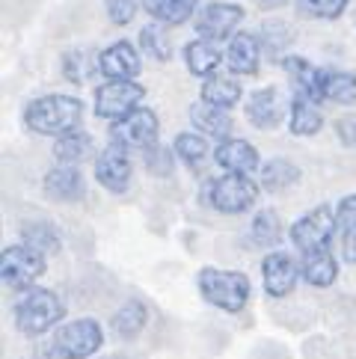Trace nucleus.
Here are the masks:
<instances>
[{"mask_svg":"<svg viewBox=\"0 0 356 359\" xmlns=\"http://www.w3.org/2000/svg\"><path fill=\"white\" fill-rule=\"evenodd\" d=\"M45 264L48 262L42 252H36L27 243H12L0 252V279L6 288L24 294L36 288V282L45 276Z\"/></svg>","mask_w":356,"mask_h":359,"instance_id":"0eeeda50","label":"nucleus"},{"mask_svg":"<svg viewBox=\"0 0 356 359\" xmlns=\"http://www.w3.org/2000/svg\"><path fill=\"white\" fill-rule=\"evenodd\" d=\"M259 199V184L249 175H217L202 187V202L217 214H244Z\"/></svg>","mask_w":356,"mask_h":359,"instance_id":"423d86ee","label":"nucleus"},{"mask_svg":"<svg viewBox=\"0 0 356 359\" xmlns=\"http://www.w3.org/2000/svg\"><path fill=\"white\" fill-rule=\"evenodd\" d=\"M143 161H146V170L158 178H167L172 175V166H175V151L167 146H151L149 151H143Z\"/></svg>","mask_w":356,"mask_h":359,"instance_id":"c9c22d12","label":"nucleus"},{"mask_svg":"<svg viewBox=\"0 0 356 359\" xmlns=\"http://www.w3.org/2000/svg\"><path fill=\"white\" fill-rule=\"evenodd\" d=\"M249 238L256 247H273V243L282 241V220H279V214L273 208H261L249 226Z\"/></svg>","mask_w":356,"mask_h":359,"instance_id":"473e14b6","label":"nucleus"},{"mask_svg":"<svg viewBox=\"0 0 356 359\" xmlns=\"http://www.w3.org/2000/svg\"><path fill=\"white\" fill-rule=\"evenodd\" d=\"M143 6V0H104V9H107V18L116 24V27H125L137 18V9Z\"/></svg>","mask_w":356,"mask_h":359,"instance_id":"e433bc0d","label":"nucleus"},{"mask_svg":"<svg viewBox=\"0 0 356 359\" xmlns=\"http://www.w3.org/2000/svg\"><path fill=\"white\" fill-rule=\"evenodd\" d=\"M300 184V170L297 163H291L285 158H273L261 166V187L267 194H285V190Z\"/></svg>","mask_w":356,"mask_h":359,"instance_id":"a878e982","label":"nucleus"},{"mask_svg":"<svg viewBox=\"0 0 356 359\" xmlns=\"http://www.w3.org/2000/svg\"><path fill=\"white\" fill-rule=\"evenodd\" d=\"M62 74H66L69 83H81L83 81V54L66 50V54H62Z\"/></svg>","mask_w":356,"mask_h":359,"instance_id":"58836bf2","label":"nucleus"},{"mask_svg":"<svg viewBox=\"0 0 356 359\" xmlns=\"http://www.w3.org/2000/svg\"><path fill=\"white\" fill-rule=\"evenodd\" d=\"M139 50L158 62H167L172 57V45H170L167 30H163L160 24H146V27L139 30Z\"/></svg>","mask_w":356,"mask_h":359,"instance_id":"72a5a7b5","label":"nucleus"},{"mask_svg":"<svg viewBox=\"0 0 356 359\" xmlns=\"http://www.w3.org/2000/svg\"><path fill=\"white\" fill-rule=\"evenodd\" d=\"M149 324V309L143 300H125L113 315V332L119 339H137Z\"/></svg>","mask_w":356,"mask_h":359,"instance_id":"bb28decb","label":"nucleus"},{"mask_svg":"<svg viewBox=\"0 0 356 359\" xmlns=\"http://www.w3.org/2000/svg\"><path fill=\"white\" fill-rule=\"evenodd\" d=\"M146 86L137 81H104L95 89V116L107 122H122L134 110L143 107Z\"/></svg>","mask_w":356,"mask_h":359,"instance_id":"6e6552de","label":"nucleus"},{"mask_svg":"<svg viewBox=\"0 0 356 359\" xmlns=\"http://www.w3.org/2000/svg\"><path fill=\"white\" fill-rule=\"evenodd\" d=\"M93 155V137L86 131H71L66 137L54 140V158L66 166H78L81 161H86Z\"/></svg>","mask_w":356,"mask_h":359,"instance_id":"7c9ffc66","label":"nucleus"},{"mask_svg":"<svg viewBox=\"0 0 356 359\" xmlns=\"http://www.w3.org/2000/svg\"><path fill=\"white\" fill-rule=\"evenodd\" d=\"M223 54H226V69H228V72L249 78V74L259 72L264 50H261V42H259L256 33L240 30V33H235L232 39H228V45H226Z\"/></svg>","mask_w":356,"mask_h":359,"instance_id":"dca6fc26","label":"nucleus"},{"mask_svg":"<svg viewBox=\"0 0 356 359\" xmlns=\"http://www.w3.org/2000/svg\"><path fill=\"white\" fill-rule=\"evenodd\" d=\"M184 66L193 78H211L217 74L220 62H226V54H220V48L214 42H205V39H193L184 45Z\"/></svg>","mask_w":356,"mask_h":359,"instance_id":"412c9836","label":"nucleus"},{"mask_svg":"<svg viewBox=\"0 0 356 359\" xmlns=\"http://www.w3.org/2000/svg\"><path fill=\"white\" fill-rule=\"evenodd\" d=\"M240 98H244V86H240V81L228 78V74H220V72L205 78L199 86V101H205V104H211V107H220V110H232Z\"/></svg>","mask_w":356,"mask_h":359,"instance_id":"aec40b11","label":"nucleus"},{"mask_svg":"<svg viewBox=\"0 0 356 359\" xmlns=\"http://www.w3.org/2000/svg\"><path fill=\"white\" fill-rule=\"evenodd\" d=\"M104 344V330L95 318H78L60 327L54 336L45 341V359H89Z\"/></svg>","mask_w":356,"mask_h":359,"instance_id":"20e7f679","label":"nucleus"},{"mask_svg":"<svg viewBox=\"0 0 356 359\" xmlns=\"http://www.w3.org/2000/svg\"><path fill=\"white\" fill-rule=\"evenodd\" d=\"M214 163L220 166V170L232 172V175H249L261 166L259 161V149L249 143L244 137H228V140H220L217 146H214Z\"/></svg>","mask_w":356,"mask_h":359,"instance_id":"2eb2a0df","label":"nucleus"},{"mask_svg":"<svg viewBox=\"0 0 356 359\" xmlns=\"http://www.w3.org/2000/svg\"><path fill=\"white\" fill-rule=\"evenodd\" d=\"M240 21H244V6L238 4H205L196 15V39H205V42H228L235 33H240Z\"/></svg>","mask_w":356,"mask_h":359,"instance_id":"9d476101","label":"nucleus"},{"mask_svg":"<svg viewBox=\"0 0 356 359\" xmlns=\"http://www.w3.org/2000/svg\"><path fill=\"white\" fill-rule=\"evenodd\" d=\"M21 243H27V247H33L36 252H42V255H50V252H60L62 235H60V229L54 223L30 220V223L21 226Z\"/></svg>","mask_w":356,"mask_h":359,"instance_id":"cd10ccee","label":"nucleus"},{"mask_svg":"<svg viewBox=\"0 0 356 359\" xmlns=\"http://www.w3.org/2000/svg\"><path fill=\"white\" fill-rule=\"evenodd\" d=\"M196 288L205 297V303L217 306L228 315L244 312L252 294L249 276L244 271H223V267H202L196 273Z\"/></svg>","mask_w":356,"mask_h":359,"instance_id":"7ed1b4c3","label":"nucleus"},{"mask_svg":"<svg viewBox=\"0 0 356 359\" xmlns=\"http://www.w3.org/2000/svg\"><path fill=\"white\" fill-rule=\"evenodd\" d=\"M350 0H297V12L315 21H336L348 12Z\"/></svg>","mask_w":356,"mask_h":359,"instance_id":"f704fd0d","label":"nucleus"},{"mask_svg":"<svg viewBox=\"0 0 356 359\" xmlns=\"http://www.w3.org/2000/svg\"><path fill=\"white\" fill-rule=\"evenodd\" d=\"M282 69L288 72L294 95H306L315 104H321V69H315L312 62L300 54H288L282 60Z\"/></svg>","mask_w":356,"mask_h":359,"instance_id":"6ab92c4d","label":"nucleus"},{"mask_svg":"<svg viewBox=\"0 0 356 359\" xmlns=\"http://www.w3.org/2000/svg\"><path fill=\"white\" fill-rule=\"evenodd\" d=\"M300 276H303L300 273V259H294L291 252L273 250V252L264 255V262H261V279H264L267 297H273V300L288 297V294L297 288V279Z\"/></svg>","mask_w":356,"mask_h":359,"instance_id":"ddd939ff","label":"nucleus"},{"mask_svg":"<svg viewBox=\"0 0 356 359\" xmlns=\"http://www.w3.org/2000/svg\"><path fill=\"white\" fill-rule=\"evenodd\" d=\"M190 125H193V131L202 134V137H214L220 143V140H228L232 137V116H228V110H220V107H211L205 101H196V104H190Z\"/></svg>","mask_w":356,"mask_h":359,"instance_id":"a211bd4d","label":"nucleus"},{"mask_svg":"<svg viewBox=\"0 0 356 359\" xmlns=\"http://www.w3.org/2000/svg\"><path fill=\"white\" fill-rule=\"evenodd\" d=\"M244 113L249 125L261 128V131H273V128H279L291 116V101L285 98V93L279 86H261L247 95Z\"/></svg>","mask_w":356,"mask_h":359,"instance_id":"9b49d317","label":"nucleus"},{"mask_svg":"<svg viewBox=\"0 0 356 359\" xmlns=\"http://www.w3.org/2000/svg\"><path fill=\"white\" fill-rule=\"evenodd\" d=\"M131 178H134L131 151L116 143H107L101 149V155L95 158V182L104 190H110V194L122 196L131 187Z\"/></svg>","mask_w":356,"mask_h":359,"instance_id":"f8f14e48","label":"nucleus"},{"mask_svg":"<svg viewBox=\"0 0 356 359\" xmlns=\"http://www.w3.org/2000/svg\"><path fill=\"white\" fill-rule=\"evenodd\" d=\"M261 33H259V42H261V50L271 60H279L282 62L288 54V45H291V30H288V24H282V21H267V24H261L259 27Z\"/></svg>","mask_w":356,"mask_h":359,"instance_id":"2f4dec72","label":"nucleus"},{"mask_svg":"<svg viewBox=\"0 0 356 359\" xmlns=\"http://www.w3.org/2000/svg\"><path fill=\"white\" fill-rule=\"evenodd\" d=\"M333 131H336V140L345 149H353L356 151V113H348V116H338L333 122Z\"/></svg>","mask_w":356,"mask_h":359,"instance_id":"4c0bfd02","label":"nucleus"},{"mask_svg":"<svg viewBox=\"0 0 356 359\" xmlns=\"http://www.w3.org/2000/svg\"><path fill=\"white\" fill-rule=\"evenodd\" d=\"M42 190H45V196L54 202H78L86 196V182H83V172L78 166L57 163L45 172Z\"/></svg>","mask_w":356,"mask_h":359,"instance_id":"f3484780","label":"nucleus"},{"mask_svg":"<svg viewBox=\"0 0 356 359\" xmlns=\"http://www.w3.org/2000/svg\"><path fill=\"white\" fill-rule=\"evenodd\" d=\"M300 273L312 288H329L338 276V262L333 252L306 255V259H300Z\"/></svg>","mask_w":356,"mask_h":359,"instance_id":"c756f323","label":"nucleus"},{"mask_svg":"<svg viewBox=\"0 0 356 359\" xmlns=\"http://www.w3.org/2000/svg\"><path fill=\"white\" fill-rule=\"evenodd\" d=\"M62 315H66V303L60 300V294L39 285L18 294L15 306H12V318H15L18 332L30 339L45 336L48 330H54L62 320Z\"/></svg>","mask_w":356,"mask_h":359,"instance_id":"f03ea898","label":"nucleus"},{"mask_svg":"<svg viewBox=\"0 0 356 359\" xmlns=\"http://www.w3.org/2000/svg\"><path fill=\"white\" fill-rule=\"evenodd\" d=\"M338 238H341V259L356 264V194H348L336 208Z\"/></svg>","mask_w":356,"mask_h":359,"instance_id":"c85d7f7f","label":"nucleus"},{"mask_svg":"<svg viewBox=\"0 0 356 359\" xmlns=\"http://www.w3.org/2000/svg\"><path fill=\"white\" fill-rule=\"evenodd\" d=\"M160 122H158V113L149 110V107H139L134 110L131 116H125L122 122L110 125V143H116L128 151H149L151 146L160 143Z\"/></svg>","mask_w":356,"mask_h":359,"instance_id":"1a4fd4ad","label":"nucleus"},{"mask_svg":"<svg viewBox=\"0 0 356 359\" xmlns=\"http://www.w3.org/2000/svg\"><path fill=\"white\" fill-rule=\"evenodd\" d=\"M256 4H259L261 9H279V6H285L288 0H256Z\"/></svg>","mask_w":356,"mask_h":359,"instance_id":"ea45409f","label":"nucleus"},{"mask_svg":"<svg viewBox=\"0 0 356 359\" xmlns=\"http://www.w3.org/2000/svg\"><path fill=\"white\" fill-rule=\"evenodd\" d=\"M172 151H175V158L193 172H202L205 170V163L214 158V149L208 143V137H202L196 131H182L178 134L172 140Z\"/></svg>","mask_w":356,"mask_h":359,"instance_id":"5701e85b","label":"nucleus"},{"mask_svg":"<svg viewBox=\"0 0 356 359\" xmlns=\"http://www.w3.org/2000/svg\"><path fill=\"white\" fill-rule=\"evenodd\" d=\"M199 0H143V9L149 12V18L160 24V27H182L196 12Z\"/></svg>","mask_w":356,"mask_h":359,"instance_id":"4be33fe9","label":"nucleus"},{"mask_svg":"<svg viewBox=\"0 0 356 359\" xmlns=\"http://www.w3.org/2000/svg\"><path fill=\"white\" fill-rule=\"evenodd\" d=\"M98 69L107 81H134L139 69H143V60H139V50L134 48V42L116 39L98 54Z\"/></svg>","mask_w":356,"mask_h":359,"instance_id":"4468645a","label":"nucleus"},{"mask_svg":"<svg viewBox=\"0 0 356 359\" xmlns=\"http://www.w3.org/2000/svg\"><path fill=\"white\" fill-rule=\"evenodd\" d=\"M324 128V113L317 110L315 101L306 95L291 98V116H288V131L294 137H315Z\"/></svg>","mask_w":356,"mask_h":359,"instance_id":"393cba45","label":"nucleus"},{"mask_svg":"<svg viewBox=\"0 0 356 359\" xmlns=\"http://www.w3.org/2000/svg\"><path fill=\"white\" fill-rule=\"evenodd\" d=\"M338 232V220H336V208L333 205H315L303 217H297L291 223V243L297 247V255H321V252H333V238Z\"/></svg>","mask_w":356,"mask_h":359,"instance_id":"39448f33","label":"nucleus"},{"mask_svg":"<svg viewBox=\"0 0 356 359\" xmlns=\"http://www.w3.org/2000/svg\"><path fill=\"white\" fill-rule=\"evenodd\" d=\"M83 122V101L66 95V93H50L33 98L24 107V125L39 137H66L71 131H81Z\"/></svg>","mask_w":356,"mask_h":359,"instance_id":"f257e3e1","label":"nucleus"},{"mask_svg":"<svg viewBox=\"0 0 356 359\" xmlns=\"http://www.w3.org/2000/svg\"><path fill=\"white\" fill-rule=\"evenodd\" d=\"M321 101L333 104H356V74L341 69H321Z\"/></svg>","mask_w":356,"mask_h":359,"instance_id":"b1692460","label":"nucleus"}]
</instances>
